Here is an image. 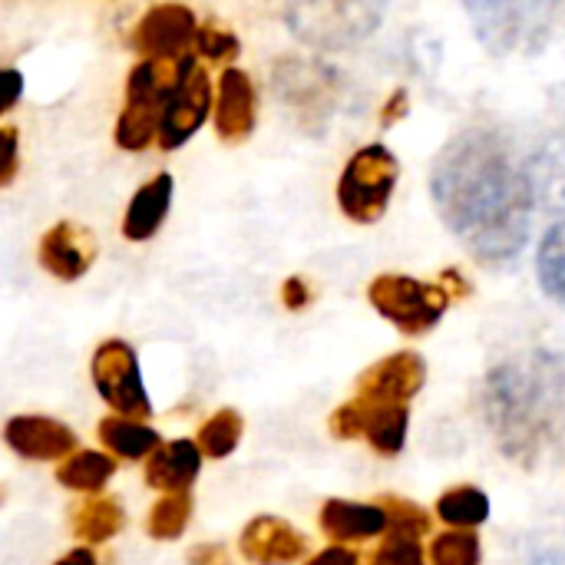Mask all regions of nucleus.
Wrapping results in <instances>:
<instances>
[{
    "instance_id": "obj_27",
    "label": "nucleus",
    "mask_w": 565,
    "mask_h": 565,
    "mask_svg": "<svg viewBox=\"0 0 565 565\" xmlns=\"http://www.w3.org/2000/svg\"><path fill=\"white\" fill-rule=\"evenodd\" d=\"M371 565H424V550L414 536H401V533H391L384 540V546L374 553Z\"/></svg>"
},
{
    "instance_id": "obj_14",
    "label": "nucleus",
    "mask_w": 565,
    "mask_h": 565,
    "mask_svg": "<svg viewBox=\"0 0 565 565\" xmlns=\"http://www.w3.org/2000/svg\"><path fill=\"white\" fill-rule=\"evenodd\" d=\"M202 450L195 440L179 437V440H162V447L146 460V487L162 493V497H179L189 493L202 473Z\"/></svg>"
},
{
    "instance_id": "obj_10",
    "label": "nucleus",
    "mask_w": 565,
    "mask_h": 565,
    "mask_svg": "<svg viewBox=\"0 0 565 565\" xmlns=\"http://www.w3.org/2000/svg\"><path fill=\"white\" fill-rule=\"evenodd\" d=\"M424 381H427L424 358L414 351H397L358 377L354 401L371 407H407V401L424 387Z\"/></svg>"
},
{
    "instance_id": "obj_11",
    "label": "nucleus",
    "mask_w": 565,
    "mask_h": 565,
    "mask_svg": "<svg viewBox=\"0 0 565 565\" xmlns=\"http://www.w3.org/2000/svg\"><path fill=\"white\" fill-rule=\"evenodd\" d=\"M3 444L30 463H63L79 450V437L56 417L43 414H17L3 424Z\"/></svg>"
},
{
    "instance_id": "obj_26",
    "label": "nucleus",
    "mask_w": 565,
    "mask_h": 565,
    "mask_svg": "<svg viewBox=\"0 0 565 565\" xmlns=\"http://www.w3.org/2000/svg\"><path fill=\"white\" fill-rule=\"evenodd\" d=\"M384 507V516H387V533H401V536H420L427 530V516L414 507V503H404V500H381Z\"/></svg>"
},
{
    "instance_id": "obj_8",
    "label": "nucleus",
    "mask_w": 565,
    "mask_h": 565,
    "mask_svg": "<svg viewBox=\"0 0 565 565\" xmlns=\"http://www.w3.org/2000/svg\"><path fill=\"white\" fill-rule=\"evenodd\" d=\"M212 76L209 70L195 60L185 73V79L179 83V89L172 93V99L166 103V113H162V122H159V149L162 152H175L182 149L202 126L205 119L212 116Z\"/></svg>"
},
{
    "instance_id": "obj_20",
    "label": "nucleus",
    "mask_w": 565,
    "mask_h": 565,
    "mask_svg": "<svg viewBox=\"0 0 565 565\" xmlns=\"http://www.w3.org/2000/svg\"><path fill=\"white\" fill-rule=\"evenodd\" d=\"M242 434H245L242 414H238L235 407H222V411H215V414L202 424V430H199V437H195V447H199L202 457H209V460H225V457H232V454L238 450Z\"/></svg>"
},
{
    "instance_id": "obj_35",
    "label": "nucleus",
    "mask_w": 565,
    "mask_h": 565,
    "mask_svg": "<svg viewBox=\"0 0 565 565\" xmlns=\"http://www.w3.org/2000/svg\"><path fill=\"white\" fill-rule=\"evenodd\" d=\"M3 503H7V487L0 483V507H3Z\"/></svg>"
},
{
    "instance_id": "obj_6",
    "label": "nucleus",
    "mask_w": 565,
    "mask_h": 565,
    "mask_svg": "<svg viewBox=\"0 0 565 565\" xmlns=\"http://www.w3.org/2000/svg\"><path fill=\"white\" fill-rule=\"evenodd\" d=\"M371 305L401 331L424 334L440 324L447 311V291L440 285H424L407 275H381L367 288Z\"/></svg>"
},
{
    "instance_id": "obj_28",
    "label": "nucleus",
    "mask_w": 565,
    "mask_h": 565,
    "mask_svg": "<svg viewBox=\"0 0 565 565\" xmlns=\"http://www.w3.org/2000/svg\"><path fill=\"white\" fill-rule=\"evenodd\" d=\"M20 175V129L0 126V189L13 185Z\"/></svg>"
},
{
    "instance_id": "obj_19",
    "label": "nucleus",
    "mask_w": 565,
    "mask_h": 565,
    "mask_svg": "<svg viewBox=\"0 0 565 565\" xmlns=\"http://www.w3.org/2000/svg\"><path fill=\"white\" fill-rule=\"evenodd\" d=\"M56 483L63 490H73V493H86V497H96L109 487V480L116 477V460L103 450H76L70 454L63 463H56Z\"/></svg>"
},
{
    "instance_id": "obj_24",
    "label": "nucleus",
    "mask_w": 565,
    "mask_h": 565,
    "mask_svg": "<svg viewBox=\"0 0 565 565\" xmlns=\"http://www.w3.org/2000/svg\"><path fill=\"white\" fill-rule=\"evenodd\" d=\"M192 50H195V60L202 56V60H212V63H228V60L238 56L242 43H238V36H235L225 23L205 20V23H199V30H195Z\"/></svg>"
},
{
    "instance_id": "obj_29",
    "label": "nucleus",
    "mask_w": 565,
    "mask_h": 565,
    "mask_svg": "<svg viewBox=\"0 0 565 565\" xmlns=\"http://www.w3.org/2000/svg\"><path fill=\"white\" fill-rule=\"evenodd\" d=\"M23 96V73L17 66H0V116L10 113Z\"/></svg>"
},
{
    "instance_id": "obj_13",
    "label": "nucleus",
    "mask_w": 565,
    "mask_h": 565,
    "mask_svg": "<svg viewBox=\"0 0 565 565\" xmlns=\"http://www.w3.org/2000/svg\"><path fill=\"white\" fill-rule=\"evenodd\" d=\"M238 553L248 565H295L308 553V540L281 516H255L238 536Z\"/></svg>"
},
{
    "instance_id": "obj_21",
    "label": "nucleus",
    "mask_w": 565,
    "mask_h": 565,
    "mask_svg": "<svg viewBox=\"0 0 565 565\" xmlns=\"http://www.w3.org/2000/svg\"><path fill=\"white\" fill-rule=\"evenodd\" d=\"M192 513H195V503L189 493H179V497H159L149 513H146V533L149 540L156 543H175L185 526L192 523Z\"/></svg>"
},
{
    "instance_id": "obj_15",
    "label": "nucleus",
    "mask_w": 565,
    "mask_h": 565,
    "mask_svg": "<svg viewBox=\"0 0 565 565\" xmlns=\"http://www.w3.org/2000/svg\"><path fill=\"white\" fill-rule=\"evenodd\" d=\"M172 192H175V179L169 172H159L146 185H139V192L129 199V205L122 212V225H119L122 238L126 242H149L169 218Z\"/></svg>"
},
{
    "instance_id": "obj_2",
    "label": "nucleus",
    "mask_w": 565,
    "mask_h": 565,
    "mask_svg": "<svg viewBox=\"0 0 565 565\" xmlns=\"http://www.w3.org/2000/svg\"><path fill=\"white\" fill-rule=\"evenodd\" d=\"M483 411L507 457L536 460L565 444V358L526 354L500 364L487 377Z\"/></svg>"
},
{
    "instance_id": "obj_23",
    "label": "nucleus",
    "mask_w": 565,
    "mask_h": 565,
    "mask_svg": "<svg viewBox=\"0 0 565 565\" xmlns=\"http://www.w3.org/2000/svg\"><path fill=\"white\" fill-rule=\"evenodd\" d=\"M540 285L550 298H556L559 305H565V225H556L546 232L543 245H540Z\"/></svg>"
},
{
    "instance_id": "obj_9",
    "label": "nucleus",
    "mask_w": 565,
    "mask_h": 565,
    "mask_svg": "<svg viewBox=\"0 0 565 565\" xmlns=\"http://www.w3.org/2000/svg\"><path fill=\"white\" fill-rule=\"evenodd\" d=\"M96 255H99L96 235L86 225L73 222V218H63V222L50 225L40 235V245H36L40 268L46 275H53L56 281H63V285L79 281L96 265Z\"/></svg>"
},
{
    "instance_id": "obj_3",
    "label": "nucleus",
    "mask_w": 565,
    "mask_h": 565,
    "mask_svg": "<svg viewBox=\"0 0 565 565\" xmlns=\"http://www.w3.org/2000/svg\"><path fill=\"white\" fill-rule=\"evenodd\" d=\"M195 53L182 60H139L126 76V99L113 129V139L122 152H142L156 142L166 103L185 79Z\"/></svg>"
},
{
    "instance_id": "obj_32",
    "label": "nucleus",
    "mask_w": 565,
    "mask_h": 565,
    "mask_svg": "<svg viewBox=\"0 0 565 565\" xmlns=\"http://www.w3.org/2000/svg\"><path fill=\"white\" fill-rule=\"evenodd\" d=\"M305 565H361L358 553H351L348 546H328L318 556H311Z\"/></svg>"
},
{
    "instance_id": "obj_1",
    "label": "nucleus",
    "mask_w": 565,
    "mask_h": 565,
    "mask_svg": "<svg viewBox=\"0 0 565 565\" xmlns=\"http://www.w3.org/2000/svg\"><path fill=\"white\" fill-rule=\"evenodd\" d=\"M434 202L447 228L483 262H507L526 245L533 189L490 132H463L440 152Z\"/></svg>"
},
{
    "instance_id": "obj_34",
    "label": "nucleus",
    "mask_w": 565,
    "mask_h": 565,
    "mask_svg": "<svg viewBox=\"0 0 565 565\" xmlns=\"http://www.w3.org/2000/svg\"><path fill=\"white\" fill-rule=\"evenodd\" d=\"M404 99H407L404 93H394V99H391V109H387V113L381 116V119H384V126H387V122H394V119H397V116L404 113Z\"/></svg>"
},
{
    "instance_id": "obj_12",
    "label": "nucleus",
    "mask_w": 565,
    "mask_h": 565,
    "mask_svg": "<svg viewBox=\"0 0 565 565\" xmlns=\"http://www.w3.org/2000/svg\"><path fill=\"white\" fill-rule=\"evenodd\" d=\"M215 136L225 146H242L252 139L258 126V89L252 76L238 66H225L215 83V106H212Z\"/></svg>"
},
{
    "instance_id": "obj_7",
    "label": "nucleus",
    "mask_w": 565,
    "mask_h": 565,
    "mask_svg": "<svg viewBox=\"0 0 565 565\" xmlns=\"http://www.w3.org/2000/svg\"><path fill=\"white\" fill-rule=\"evenodd\" d=\"M199 17L185 3H152L132 26V50L142 60H182L195 43Z\"/></svg>"
},
{
    "instance_id": "obj_30",
    "label": "nucleus",
    "mask_w": 565,
    "mask_h": 565,
    "mask_svg": "<svg viewBox=\"0 0 565 565\" xmlns=\"http://www.w3.org/2000/svg\"><path fill=\"white\" fill-rule=\"evenodd\" d=\"M311 298H315V291H311V285L301 275L285 278V285H281V305L288 311H305L311 305Z\"/></svg>"
},
{
    "instance_id": "obj_31",
    "label": "nucleus",
    "mask_w": 565,
    "mask_h": 565,
    "mask_svg": "<svg viewBox=\"0 0 565 565\" xmlns=\"http://www.w3.org/2000/svg\"><path fill=\"white\" fill-rule=\"evenodd\" d=\"M185 565H235V559L222 543H195L185 553Z\"/></svg>"
},
{
    "instance_id": "obj_22",
    "label": "nucleus",
    "mask_w": 565,
    "mask_h": 565,
    "mask_svg": "<svg viewBox=\"0 0 565 565\" xmlns=\"http://www.w3.org/2000/svg\"><path fill=\"white\" fill-rule=\"evenodd\" d=\"M437 513H440L444 523L467 530V526H480V523L490 520V500L473 487H457V490L440 497Z\"/></svg>"
},
{
    "instance_id": "obj_33",
    "label": "nucleus",
    "mask_w": 565,
    "mask_h": 565,
    "mask_svg": "<svg viewBox=\"0 0 565 565\" xmlns=\"http://www.w3.org/2000/svg\"><path fill=\"white\" fill-rule=\"evenodd\" d=\"M53 565H106V563H103V556H99L96 550H89V546H73L70 553H63V556H60Z\"/></svg>"
},
{
    "instance_id": "obj_4",
    "label": "nucleus",
    "mask_w": 565,
    "mask_h": 565,
    "mask_svg": "<svg viewBox=\"0 0 565 565\" xmlns=\"http://www.w3.org/2000/svg\"><path fill=\"white\" fill-rule=\"evenodd\" d=\"M397 175H401V166H397V159H394V152L387 146L374 142V146L358 149L348 159V166H344V172L338 179V205H341V212L351 222H361V225L377 222L391 205Z\"/></svg>"
},
{
    "instance_id": "obj_17",
    "label": "nucleus",
    "mask_w": 565,
    "mask_h": 565,
    "mask_svg": "<svg viewBox=\"0 0 565 565\" xmlns=\"http://www.w3.org/2000/svg\"><path fill=\"white\" fill-rule=\"evenodd\" d=\"M96 437L103 444V454H109L113 460H126V463L149 460L162 447V434L152 424L116 417V414H109L96 424Z\"/></svg>"
},
{
    "instance_id": "obj_16",
    "label": "nucleus",
    "mask_w": 565,
    "mask_h": 565,
    "mask_svg": "<svg viewBox=\"0 0 565 565\" xmlns=\"http://www.w3.org/2000/svg\"><path fill=\"white\" fill-rule=\"evenodd\" d=\"M66 523L79 546L96 550L126 530V510L116 497H89V500H79L70 507Z\"/></svg>"
},
{
    "instance_id": "obj_25",
    "label": "nucleus",
    "mask_w": 565,
    "mask_h": 565,
    "mask_svg": "<svg viewBox=\"0 0 565 565\" xmlns=\"http://www.w3.org/2000/svg\"><path fill=\"white\" fill-rule=\"evenodd\" d=\"M434 565H480V540L467 530H454L434 540L430 546Z\"/></svg>"
},
{
    "instance_id": "obj_18",
    "label": "nucleus",
    "mask_w": 565,
    "mask_h": 565,
    "mask_svg": "<svg viewBox=\"0 0 565 565\" xmlns=\"http://www.w3.org/2000/svg\"><path fill=\"white\" fill-rule=\"evenodd\" d=\"M321 533L338 540V543H358L387 533V516L381 507L367 503H351V500H328L321 507Z\"/></svg>"
},
{
    "instance_id": "obj_5",
    "label": "nucleus",
    "mask_w": 565,
    "mask_h": 565,
    "mask_svg": "<svg viewBox=\"0 0 565 565\" xmlns=\"http://www.w3.org/2000/svg\"><path fill=\"white\" fill-rule=\"evenodd\" d=\"M89 377H93L96 394L103 397L106 407H113L116 417H129V420L149 424L152 401H149V391L142 384L139 354H136V348L129 341H122V338L103 341L93 351Z\"/></svg>"
}]
</instances>
